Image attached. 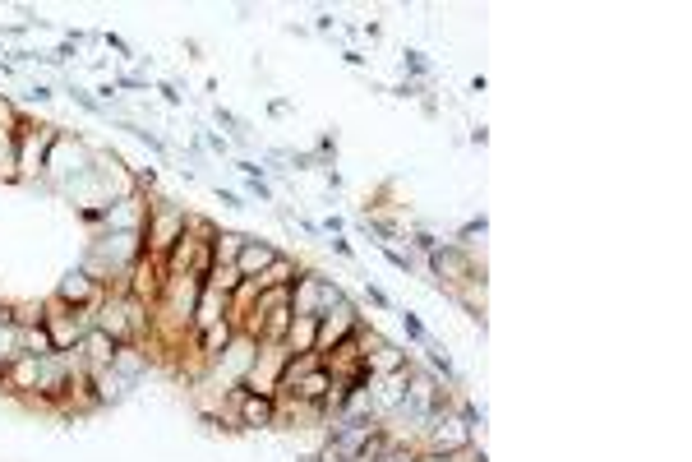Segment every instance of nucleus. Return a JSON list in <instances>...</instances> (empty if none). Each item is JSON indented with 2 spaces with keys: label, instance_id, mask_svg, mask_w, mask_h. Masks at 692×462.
<instances>
[{
  "label": "nucleus",
  "instance_id": "nucleus-31",
  "mask_svg": "<svg viewBox=\"0 0 692 462\" xmlns=\"http://www.w3.org/2000/svg\"><path fill=\"white\" fill-rule=\"evenodd\" d=\"M102 42H107L111 51H120L125 61H134V47H130V42H125V37H120V33H102Z\"/></svg>",
  "mask_w": 692,
  "mask_h": 462
},
{
  "label": "nucleus",
  "instance_id": "nucleus-6",
  "mask_svg": "<svg viewBox=\"0 0 692 462\" xmlns=\"http://www.w3.org/2000/svg\"><path fill=\"white\" fill-rule=\"evenodd\" d=\"M425 268H430V278H443V287L448 292H457L462 282H471V278H485V268H476V255L471 250H462L457 241H439L425 255Z\"/></svg>",
  "mask_w": 692,
  "mask_h": 462
},
{
  "label": "nucleus",
  "instance_id": "nucleus-34",
  "mask_svg": "<svg viewBox=\"0 0 692 462\" xmlns=\"http://www.w3.org/2000/svg\"><path fill=\"white\" fill-rule=\"evenodd\" d=\"M157 93H162V102H167V107H180V102H185L176 84H157Z\"/></svg>",
  "mask_w": 692,
  "mask_h": 462
},
{
  "label": "nucleus",
  "instance_id": "nucleus-11",
  "mask_svg": "<svg viewBox=\"0 0 692 462\" xmlns=\"http://www.w3.org/2000/svg\"><path fill=\"white\" fill-rule=\"evenodd\" d=\"M277 255H282V250H277L273 241H263V236H245V245H240V255H236V273L245 282H254Z\"/></svg>",
  "mask_w": 692,
  "mask_h": 462
},
{
  "label": "nucleus",
  "instance_id": "nucleus-23",
  "mask_svg": "<svg viewBox=\"0 0 692 462\" xmlns=\"http://www.w3.org/2000/svg\"><path fill=\"white\" fill-rule=\"evenodd\" d=\"M402 70L411 74V84H416V79H425V74H430V61H425V51H402Z\"/></svg>",
  "mask_w": 692,
  "mask_h": 462
},
{
  "label": "nucleus",
  "instance_id": "nucleus-25",
  "mask_svg": "<svg viewBox=\"0 0 692 462\" xmlns=\"http://www.w3.org/2000/svg\"><path fill=\"white\" fill-rule=\"evenodd\" d=\"M70 102H74V107H84V111H93V116H111V111L102 107V102H97L88 88H70Z\"/></svg>",
  "mask_w": 692,
  "mask_h": 462
},
{
  "label": "nucleus",
  "instance_id": "nucleus-13",
  "mask_svg": "<svg viewBox=\"0 0 692 462\" xmlns=\"http://www.w3.org/2000/svg\"><path fill=\"white\" fill-rule=\"evenodd\" d=\"M88 384H93L97 407H116V402H125V398H130V389H134L116 365H107V370H88Z\"/></svg>",
  "mask_w": 692,
  "mask_h": 462
},
{
  "label": "nucleus",
  "instance_id": "nucleus-30",
  "mask_svg": "<svg viewBox=\"0 0 692 462\" xmlns=\"http://www.w3.org/2000/svg\"><path fill=\"white\" fill-rule=\"evenodd\" d=\"M323 245H328L333 255H342V259H356V245L346 241V236H328V241H323Z\"/></svg>",
  "mask_w": 692,
  "mask_h": 462
},
{
  "label": "nucleus",
  "instance_id": "nucleus-2",
  "mask_svg": "<svg viewBox=\"0 0 692 462\" xmlns=\"http://www.w3.org/2000/svg\"><path fill=\"white\" fill-rule=\"evenodd\" d=\"M185 222H190V208L176 204V199L148 195L144 199V250L153 259H167V250L185 236Z\"/></svg>",
  "mask_w": 692,
  "mask_h": 462
},
{
  "label": "nucleus",
  "instance_id": "nucleus-27",
  "mask_svg": "<svg viewBox=\"0 0 692 462\" xmlns=\"http://www.w3.org/2000/svg\"><path fill=\"white\" fill-rule=\"evenodd\" d=\"M360 296H365V301H370L374 310H397V305H393V296L383 292V287H374V282H365V292H360Z\"/></svg>",
  "mask_w": 692,
  "mask_h": 462
},
{
  "label": "nucleus",
  "instance_id": "nucleus-33",
  "mask_svg": "<svg viewBox=\"0 0 692 462\" xmlns=\"http://www.w3.org/2000/svg\"><path fill=\"white\" fill-rule=\"evenodd\" d=\"M203 139H208V148H213L217 158H227V153H231V139H227V134H213V130H208Z\"/></svg>",
  "mask_w": 692,
  "mask_h": 462
},
{
  "label": "nucleus",
  "instance_id": "nucleus-29",
  "mask_svg": "<svg viewBox=\"0 0 692 462\" xmlns=\"http://www.w3.org/2000/svg\"><path fill=\"white\" fill-rule=\"evenodd\" d=\"M250 185V195L259 199V204H277V195H273V181H245Z\"/></svg>",
  "mask_w": 692,
  "mask_h": 462
},
{
  "label": "nucleus",
  "instance_id": "nucleus-7",
  "mask_svg": "<svg viewBox=\"0 0 692 462\" xmlns=\"http://www.w3.org/2000/svg\"><path fill=\"white\" fill-rule=\"evenodd\" d=\"M120 292L134 296V301L148 305V310H157V305H162V292H167V268H162V259L139 255L125 273H120Z\"/></svg>",
  "mask_w": 692,
  "mask_h": 462
},
{
  "label": "nucleus",
  "instance_id": "nucleus-4",
  "mask_svg": "<svg viewBox=\"0 0 692 462\" xmlns=\"http://www.w3.org/2000/svg\"><path fill=\"white\" fill-rule=\"evenodd\" d=\"M346 292H342V282H333L323 268H300V278L291 282V315H328L333 305H342Z\"/></svg>",
  "mask_w": 692,
  "mask_h": 462
},
{
  "label": "nucleus",
  "instance_id": "nucleus-19",
  "mask_svg": "<svg viewBox=\"0 0 692 462\" xmlns=\"http://www.w3.org/2000/svg\"><path fill=\"white\" fill-rule=\"evenodd\" d=\"M240 273H236V264H213V273L203 278V287H213V292H222V296H236L240 292Z\"/></svg>",
  "mask_w": 692,
  "mask_h": 462
},
{
  "label": "nucleus",
  "instance_id": "nucleus-5",
  "mask_svg": "<svg viewBox=\"0 0 692 462\" xmlns=\"http://www.w3.org/2000/svg\"><path fill=\"white\" fill-rule=\"evenodd\" d=\"M222 402H227V416L236 421V430L259 435V430L277 426V398H268V393H250L245 384H236V389H227Z\"/></svg>",
  "mask_w": 692,
  "mask_h": 462
},
{
  "label": "nucleus",
  "instance_id": "nucleus-18",
  "mask_svg": "<svg viewBox=\"0 0 692 462\" xmlns=\"http://www.w3.org/2000/svg\"><path fill=\"white\" fill-rule=\"evenodd\" d=\"M240 245H245V231H222V227H217V236H213V264H236Z\"/></svg>",
  "mask_w": 692,
  "mask_h": 462
},
{
  "label": "nucleus",
  "instance_id": "nucleus-35",
  "mask_svg": "<svg viewBox=\"0 0 692 462\" xmlns=\"http://www.w3.org/2000/svg\"><path fill=\"white\" fill-rule=\"evenodd\" d=\"M314 28H319V33H342V24H337V19H333L328 10H323L319 19H314Z\"/></svg>",
  "mask_w": 692,
  "mask_h": 462
},
{
  "label": "nucleus",
  "instance_id": "nucleus-22",
  "mask_svg": "<svg viewBox=\"0 0 692 462\" xmlns=\"http://www.w3.org/2000/svg\"><path fill=\"white\" fill-rule=\"evenodd\" d=\"M485 231H490V218H485V213H480V218H466L462 227H457V245H462V250H471V245H476V236H485Z\"/></svg>",
  "mask_w": 692,
  "mask_h": 462
},
{
  "label": "nucleus",
  "instance_id": "nucleus-16",
  "mask_svg": "<svg viewBox=\"0 0 692 462\" xmlns=\"http://www.w3.org/2000/svg\"><path fill=\"white\" fill-rule=\"evenodd\" d=\"M227 310H231V296L213 292V287H203V292H199V305H194V333L213 329L217 319H227Z\"/></svg>",
  "mask_w": 692,
  "mask_h": 462
},
{
  "label": "nucleus",
  "instance_id": "nucleus-17",
  "mask_svg": "<svg viewBox=\"0 0 692 462\" xmlns=\"http://www.w3.org/2000/svg\"><path fill=\"white\" fill-rule=\"evenodd\" d=\"M314 342H319V319L314 315H291V329H287V347L291 356H300V352H314Z\"/></svg>",
  "mask_w": 692,
  "mask_h": 462
},
{
  "label": "nucleus",
  "instance_id": "nucleus-28",
  "mask_svg": "<svg viewBox=\"0 0 692 462\" xmlns=\"http://www.w3.org/2000/svg\"><path fill=\"white\" fill-rule=\"evenodd\" d=\"M236 171L245 176V181H268V167H263V162H254V158H240Z\"/></svg>",
  "mask_w": 692,
  "mask_h": 462
},
{
  "label": "nucleus",
  "instance_id": "nucleus-26",
  "mask_svg": "<svg viewBox=\"0 0 692 462\" xmlns=\"http://www.w3.org/2000/svg\"><path fill=\"white\" fill-rule=\"evenodd\" d=\"M51 98H56V88H51V84H37V79H33V84H28V93H24V102H28V107H47Z\"/></svg>",
  "mask_w": 692,
  "mask_h": 462
},
{
  "label": "nucleus",
  "instance_id": "nucleus-32",
  "mask_svg": "<svg viewBox=\"0 0 692 462\" xmlns=\"http://www.w3.org/2000/svg\"><path fill=\"white\" fill-rule=\"evenodd\" d=\"M213 195H217V204H222V208H250L245 199L236 195V190H222V185H213Z\"/></svg>",
  "mask_w": 692,
  "mask_h": 462
},
{
  "label": "nucleus",
  "instance_id": "nucleus-9",
  "mask_svg": "<svg viewBox=\"0 0 692 462\" xmlns=\"http://www.w3.org/2000/svg\"><path fill=\"white\" fill-rule=\"evenodd\" d=\"M19 116H24V107L0 93V185H14V167H19V134H14Z\"/></svg>",
  "mask_w": 692,
  "mask_h": 462
},
{
  "label": "nucleus",
  "instance_id": "nucleus-36",
  "mask_svg": "<svg viewBox=\"0 0 692 462\" xmlns=\"http://www.w3.org/2000/svg\"><path fill=\"white\" fill-rule=\"evenodd\" d=\"M342 61L351 65V70H365V51H356V47H351V51H342Z\"/></svg>",
  "mask_w": 692,
  "mask_h": 462
},
{
  "label": "nucleus",
  "instance_id": "nucleus-12",
  "mask_svg": "<svg viewBox=\"0 0 692 462\" xmlns=\"http://www.w3.org/2000/svg\"><path fill=\"white\" fill-rule=\"evenodd\" d=\"M116 347H120V342L111 338V333L88 329V333H84V342L74 347V356H79V365H84V370H107V365L116 361Z\"/></svg>",
  "mask_w": 692,
  "mask_h": 462
},
{
  "label": "nucleus",
  "instance_id": "nucleus-8",
  "mask_svg": "<svg viewBox=\"0 0 692 462\" xmlns=\"http://www.w3.org/2000/svg\"><path fill=\"white\" fill-rule=\"evenodd\" d=\"M51 296H56V301H65L70 310H79V315L93 319V310H97L102 301H107V287H102L97 278H88L84 268L74 264L70 273H65V278L56 282V292H51Z\"/></svg>",
  "mask_w": 692,
  "mask_h": 462
},
{
  "label": "nucleus",
  "instance_id": "nucleus-24",
  "mask_svg": "<svg viewBox=\"0 0 692 462\" xmlns=\"http://www.w3.org/2000/svg\"><path fill=\"white\" fill-rule=\"evenodd\" d=\"M379 255L388 259V264H393L397 273H411V268H416V255H411V250H393V245H379Z\"/></svg>",
  "mask_w": 692,
  "mask_h": 462
},
{
  "label": "nucleus",
  "instance_id": "nucleus-1",
  "mask_svg": "<svg viewBox=\"0 0 692 462\" xmlns=\"http://www.w3.org/2000/svg\"><path fill=\"white\" fill-rule=\"evenodd\" d=\"M19 167H14V185H42L47 181V158H51V144H56L60 125L51 121H33V116H19Z\"/></svg>",
  "mask_w": 692,
  "mask_h": 462
},
{
  "label": "nucleus",
  "instance_id": "nucleus-10",
  "mask_svg": "<svg viewBox=\"0 0 692 462\" xmlns=\"http://www.w3.org/2000/svg\"><path fill=\"white\" fill-rule=\"evenodd\" d=\"M360 324H365V315H360V305L346 296V301L333 305L328 315H319V342H314V352H333L337 342H342L346 333H356Z\"/></svg>",
  "mask_w": 692,
  "mask_h": 462
},
{
  "label": "nucleus",
  "instance_id": "nucleus-3",
  "mask_svg": "<svg viewBox=\"0 0 692 462\" xmlns=\"http://www.w3.org/2000/svg\"><path fill=\"white\" fill-rule=\"evenodd\" d=\"M93 167H97V144H88L84 134L60 130V134H56V144H51L47 181H42V185H56V190H65V185L84 181V176H88Z\"/></svg>",
  "mask_w": 692,
  "mask_h": 462
},
{
  "label": "nucleus",
  "instance_id": "nucleus-15",
  "mask_svg": "<svg viewBox=\"0 0 692 462\" xmlns=\"http://www.w3.org/2000/svg\"><path fill=\"white\" fill-rule=\"evenodd\" d=\"M231 338H236V324H231V319H217L213 329H203V333H194V347H199L203 365H213V361H217V356L227 352V347H231Z\"/></svg>",
  "mask_w": 692,
  "mask_h": 462
},
{
  "label": "nucleus",
  "instance_id": "nucleus-20",
  "mask_svg": "<svg viewBox=\"0 0 692 462\" xmlns=\"http://www.w3.org/2000/svg\"><path fill=\"white\" fill-rule=\"evenodd\" d=\"M120 130L134 134V139H139V144H144L148 153H157V158H167V139H162L157 130H148V125H139V121H120Z\"/></svg>",
  "mask_w": 692,
  "mask_h": 462
},
{
  "label": "nucleus",
  "instance_id": "nucleus-21",
  "mask_svg": "<svg viewBox=\"0 0 692 462\" xmlns=\"http://www.w3.org/2000/svg\"><path fill=\"white\" fill-rule=\"evenodd\" d=\"M397 324H402V333L411 338V347H425V342H434V333L425 329V319H420L416 310H397Z\"/></svg>",
  "mask_w": 692,
  "mask_h": 462
},
{
  "label": "nucleus",
  "instance_id": "nucleus-14",
  "mask_svg": "<svg viewBox=\"0 0 692 462\" xmlns=\"http://www.w3.org/2000/svg\"><path fill=\"white\" fill-rule=\"evenodd\" d=\"M300 268H305V259H296V255H287V250H282V255L263 268L250 287H254V292H268V287H291V282L300 278Z\"/></svg>",
  "mask_w": 692,
  "mask_h": 462
}]
</instances>
